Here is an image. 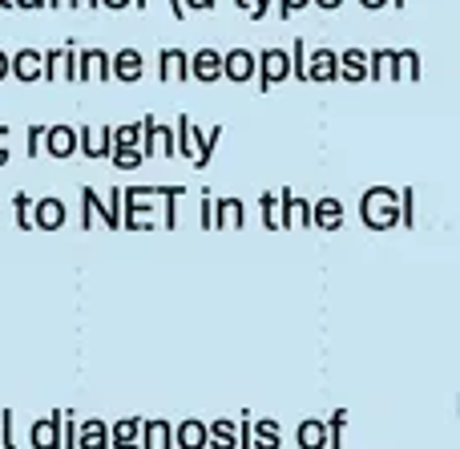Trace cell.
<instances>
[{
  "instance_id": "cell-1",
  "label": "cell",
  "mask_w": 460,
  "mask_h": 449,
  "mask_svg": "<svg viewBox=\"0 0 460 449\" xmlns=\"http://www.w3.org/2000/svg\"><path fill=\"white\" fill-rule=\"evenodd\" d=\"M359 219H364L372 231H388V227H400V194L392 186H372L359 199Z\"/></svg>"
},
{
  "instance_id": "cell-2",
  "label": "cell",
  "mask_w": 460,
  "mask_h": 449,
  "mask_svg": "<svg viewBox=\"0 0 460 449\" xmlns=\"http://www.w3.org/2000/svg\"><path fill=\"white\" fill-rule=\"evenodd\" d=\"M150 194L154 191H121V227L126 231H154V219H150Z\"/></svg>"
},
{
  "instance_id": "cell-3",
  "label": "cell",
  "mask_w": 460,
  "mask_h": 449,
  "mask_svg": "<svg viewBox=\"0 0 460 449\" xmlns=\"http://www.w3.org/2000/svg\"><path fill=\"white\" fill-rule=\"evenodd\" d=\"M254 77H259V89L267 94L270 85L291 77V57H287L283 49H262V53H254Z\"/></svg>"
},
{
  "instance_id": "cell-4",
  "label": "cell",
  "mask_w": 460,
  "mask_h": 449,
  "mask_svg": "<svg viewBox=\"0 0 460 449\" xmlns=\"http://www.w3.org/2000/svg\"><path fill=\"white\" fill-rule=\"evenodd\" d=\"M174 130L162 126L158 118H142V158H174Z\"/></svg>"
},
{
  "instance_id": "cell-5",
  "label": "cell",
  "mask_w": 460,
  "mask_h": 449,
  "mask_svg": "<svg viewBox=\"0 0 460 449\" xmlns=\"http://www.w3.org/2000/svg\"><path fill=\"white\" fill-rule=\"evenodd\" d=\"M40 65H45V69H40L45 81H77V49H73V40L61 49L40 53Z\"/></svg>"
},
{
  "instance_id": "cell-6",
  "label": "cell",
  "mask_w": 460,
  "mask_h": 449,
  "mask_svg": "<svg viewBox=\"0 0 460 449\" xmlns=\"http://www.w3.org/2000/svg\"><path fill=\"white\" fill-rule=\"evenodd\" d=\"M287 227H311V202L295 191H279V231Z\"/></svg>"
},
{
  "instance_id": "cell-7",
  "label": "cell",
  "mask_w": 460,
  "mask_h": 449,
  "mask_svg": "<svg viewBox=\"0 0 460 449\" xmlns=\"http://www.w3.org/2000/svg\"><path fill=\"white\" fill-rule=\"evenodd\" d=\"M93 219H105V227H121V215L102 202V194L93 186H81V227H93Z\"/></svg>"
},
{
  "instance_id": "cell-8",
  "label": "cell",
  "mask_w": 460,
  "mask_h": 449,
  "mask_svg": "<svg viewBox=\"0 0 460 449\" xmlns=\"http://www.w3.org/2000/svg\"><path fill=\"white\" fill-rule=\"evenodd\" d=\"M77 81H113L105 49H77Z\"/></svg>"
},
{
  "instance_id": "cell-9",
  "label": "cell",
  "mask_w": 460,
  "mask_h": 449,
  "mask_svg": "<svg viewBox=\"0 0 460 449\" xmlns=\"http://www.w3.org/2000/svg\"><path fill=\"white\" fill-rule=\"evenodd\" d=\"M65 202L61 199H53V194H45V199H32V211H29V219H32V227H40V231H57V227H65Z\"/></svg>"
},
{
  "instance_id": "cell-10",
  "label": "cell",
  "mask_w": 460,
  "mask_h": 449,
  "mask_svg": "<svg viewBox=\"0 0 460 449\" xmlns=\"http://www.w3.org/2000/svg\"><path fill=\"white\" fill-rule=\"evenodd\" d=\"M77 150L85 154V158H105V154H113V130H105V126L77 130Z\"/></svg>"
},
{
  "instance_id": "cell-11",
  "label": "cell",
  "mask_w": 460,
  "mask_h": 449,
  "mask_svg": "<svg viewBox=\"0 0 460 449\" xmlns=\"http://www.w3.org/2000/svg\"><path fill=\"white\" fill-rule=\"evenodd\" d=\"M218 142H223V126H210V130L194 126V158H190V166L194 170H207L210 162H215Z\"/></svg>"
},
{
  "instance_id": "cell-12",
  "label": "cell",
  "mask_w": 460,
  "mask_h": 449,
  "mask_svg": "<svg viewBox=\"0 0 460 449\" xmlns=\"http://www.w3.org/2000/svg\"><path fill=\"white\" fill-rule=\"evenodd\" d=\"M311 227L340 231V227H343V202L335 199V194H323L319 202H311Z\"/></svg>"
},
{
  "instance_id": "cell-13",
  "label": "cell",
  "mask_w": 460,
  "mask_h": 449,
  "mask_svg": "<svg viewBox=\"0 0 460 449\" xmlns=\"http://www.w3.org/2000/svg\"><path fill=\"white\" fill-rule=\"evenodd\" d=\"M223 77V53H215V49H199V53L190 57V81H202V85H210V81Z\"/></svg>"
},
{
  "instance_id": "cell-14",
  "label": "cell",
  "mask_w": 460,
  "mask_h": 449,
  "mask_svg": "<svg viewBox=\"0 0 460 449\" xmlns=\"http://www.w3.org/2000/svg\"><path fill=\"white\" fill-rule=\"evenodd\" d=\"M110 73H113V81H142V73H146L142 53H137V49H121V53H113Z\"/></svg>"
},
{
  "instance_id": "cell-15",
  "label": "cell",
  "mask_w": 460,
  "mask_h": 449,
  "mask_svg": "<svg viewBox=\"0 0 460 449\" xmlns=\"http://www.w3.org/2000/svg\"><path fill=\"white\" fill-rule=\"evenodd\" d=\"M40 53L37 49H21L16 57H8V73H13L16 81H24V85H32V81H40Z\"/></svg>"
},
{
  "instance_id": "cell-16",
  "label": "cell",
  "mask_w": 460,
  "mask_h": 449,
  "mask_svg": "<svg viewBox=\"0 0 460 449\" xmlns=\"http://www.w3.org/2000/svg\"><path fill=\"white\" fill-rule=\"evenodd\" d=\"M223 77H230L234 85L251 81L254 77V53H246V49H230V53H223Z\"/></svg>"
},
{
  "instance_id": "cell-17",
  "label": "cell",
  "mask_w": 460,
  "mask_h": 449,
  "mask_svg": "<svg viewBox=\"0 0 460 449\" xmlns=\"http://www.w3.org/2000/svg\"><path fill=\"white\" fill-rule=\"evenodd\" d=\"M45 150L53 154V158L77 154V130L73 126H45Z\"/></svg>"
},
{
  "instance_id": "cell-18",
  "label": "cell",
  "mask_w": 460,
  "mask_h": 449,
  "mask_svg": "<svg viewBox=\"0 0 460 449\" xmlns=\"http://www.w3.org/2000/svg\"><path fill=\"white\" fill-rule=\"evenodd\" d=\"M246 211L238 199H218L210 202V231H223V227H243Z\"/></svg>"
},
{
  "instance_id": "cell-19",
  "label": "cell",
  "mask_w": 460,
  "mask_h": 449,
  "mask_svg": "<svg viewBox=\"0 0 460 449\" xmlns=\"http://www.w3.org/2000/svg\"><path fill=\"white\" fill-rule=\"evenodd\" d=\"M162 81H190V53H182V49H162Z\"/></svg>"
},
{
  "instance_id": "cell-20",
  "label": "cell",
  "mask_w": 460,
  "mask_h": 449,
  "mask_svg": "<svg viewBox=\"0 0 460 449\" xmlns=\"http://www.w3.org/2000/svg\"><path fill=\"white\" fill-rule=\"evenodd\" d=\"M400 69H396V49H376L367 53V81H396Z\"/></svg>"
},
{
  "instance_id": "cell-21",
  "label": "cell",
  "mask_w": 460,
  "mask_h": 449,
  "mask_svg": "<svg viewBox=\"0 0 460 449\" xmlns=\"http://www.w3.org/2000/svg\"><path fill=\"white\" fill-rule=\"evenodd\" d=\"M340 77V53L319 49L315 57H307V81H335Z\"/></svg>"
},
{
  "instance_id": "cell-22",
  "label": "cell",
  "mask_w": 460,
  "mask_h": 449,
  "mask_svg": "<svg viewBox=\"0 0 460 449\" xmlns=\"http://www.w3.org/2000/svg\"><path fill=\"white\" fill-rule=\"evenodd\" d=\"M32 449H61V413L32 421Z\"/></svg>"
},
{
  "instance_id": "cell-23",
  "label": "cell",
  "mask_w": 460,
  "mask_h": 449,
  "mask_svg": "<svg viewBox=\"0 0 460 449\" xmlns=\"http://www.w3.org/2000/svg\"><path fill=\"white\" fill-rule=\"evenodd\" d=\"M142 449H170L174 445V429L170 421H142V437H137Z\"/></svg>"
},
{
  "instance_id": "cell-24",
  "label": "cell",
  "mask_w": 460,
  "mask_h": 449,
  "mask_svg": "<svg viewBox=\"0 0 460 449\" xmlns=\"http://www.w3.org/2000/svg\"><path fill=\"white\" fill-rule=\"evenodd\" d=\"M77 449H110V426L105 421H81L77 426Z\"/></svg>"
},
{
  "instance_id": "cell-25",
  "label": "cell",
  "mask_w": 460,
  "mask_h": 449,
  "mask_svg": "<svg viewBox=\"0 0 460 449\" xmlns=\"http://www.w3.org/2000/svg\"><path fill=\"white\" fill-rule=\"evenodd\" d=\"M283 445V429L279 421L262 418V421H251V449H279Z\"/></svg>"
},
{
  "instance_id": "cell-26",
  "label": "cell",
  "mask_w": 460,
  "mask_h": 449,
  "mask_svg": "<svg viewBox=\"0 0 460 449\" xmlns=\"http://www.w3.org/2000/svg\"><path fill=\"white\" fill-rule=\"evenodd\" d=\"M207 445L210 449H238V426L234 421H210L207 426Z\"/></svg>"
},
{
  "instance_id": "cell-27",
  "label": "cell",
  "mask_w": 460,
  "mask_h": 449,
  "mask_svg": "<svg viewBox=\"0 0 460 449\" xmlns=\"http://www.w3.org/2000/svg\"><path fill=\"white\" fill-rule=\"evenodd\" d=\"M340 77L343 81H364L367 77V53L364 49H343L340 53Z\"/></svg>"
},
{
  "instance_id": "cell-28",
  "label": "cell",
  "mask_w": 460,
  "mask_h": 449,
  "mask_svg": "<svg viewBox=\"0 0 460 449\" xmlns=\"http://www.w3.org/2000/svg\"><path fill=\"white\" fill-rule=\"evenodd\" d=\"M174 445L178 449H207V426L202 421H182L174 429Z\"/></svg>"
},
{
  "instance_id": "cell-29",
  "label": "cell",
  "mask_w": 460,
  "mask_h": 449,
  "mask_svg": "<svg viewBox=\"0 0 460 449\" xmlns=\"http://www.w3.org/2000/svg\"><path fill=\"white\" fill-rule=\"evenodd\" d=\"M295 442H299V449H327V426L323 421H299Z\"/></svg>"
},
{
  "instance_id": "cell-30",
  "label": "cell",
  "mask_w": 460,
  "mask_h": 449,
  "mask_svg": "<svg viewBox=\"0 0 460 449\" xmlns=\"http://www.w3.org/2000/svg\"><path fill=\"white\" fill-rule=\"evenodd\" d=\"M113 150H142V121H126L113 130Z\"/></svg>"
},
{
  "instance_id": "cell-31",
  "label": "cell",
  "mask_w": 460,
  "mask_h": 449,
  "mask_svg": "<svg viewBox=\"0 0 460 449\" xmlns=\"http://www.w3.org/2000/svg\"><path fill=\"white\" fill-rule=\"evenodd\" d=\"M142 437V421L137 418H121L118 426H110V445L113 442H137Z\"/></svg>"
},
{
  "instance_id": "cell-32",
  "label": "cell",
  "mask_w": 460,
  "mask_h": 449,
  "mask_svg": "<svg viewBox=\"0 0 460 449\" xmlns=\"http://www.w3.org/2000/svg\"><path fill=\"white\" fill-rule=\"evenodd\" d=\"M396 69H400V77L416 81V77H420V53H416V49H400V53H396Z\"/></svg>"
},
{
  "instance_id": "cell-33",
  "label": "cell",
  "mask_w": 460,
  "mask_h": 449,
  "mask_svg": "<svg viewBox=\"0 0 460 449\" xmlns=\"http://www.w3.org/2000/svg\"><path fill=\"white\" fill-rule=\"evenodd\" d=\"M323 426H327V445L343 449V426H348V409H335L332 421H323Z\"/></svg>"
},
{
  "instance_id": "cell-34",
  "label": "cell",
  "mask_w": 460,
  "mask_h": 449,
  "mask_svg": "<svg viewBox=\"0 0 460 449\" xmlns=\"http://www.w3.org/2000/svg\"><path fill=\"white\" fill-rule=\"evenodd\" d=\"M158 194H166V219H162V223L174 231V227H178V199H182L186 191H182V186H162Z\"/></svg>"
},
{
  "instance_id": "cell-35",
  "label": "cell",
  "mask_w": 460,
  "mask_h": 449,
  "mask_svg": "<svg viewBox=\"0 0 460 449\" xmlns=\"http://www.w3.org/2000/svg\"><path fill=\"white\" fill-rule=\"evenodd\" d=\"M29 211H32V194H13V215H16V227H21V231H32Z\"/></svg>"
},
{
  "instance_id": "cell-36",
  "label": "cell",
  "mask_w": 460,
  "mask_h": 449,
  "mask_svg": "<svg viewBox=\"0 0 460 449\" xmlns=\"http://www.w3.org/2000/svg\"><path fill=\"white\" fill-rule=\"evenodd\" d=\"M259 211H262V227L279 231V194H259Z\"/></svg>"
},
{
  "instance_id": "cell-37",
  "label": "cell",
  "mask_w": 460,
  "mask_h": 449,
  "mask_svg": "<svg viewBox=\"0 0 460 449\" xmlns=\"http://www.w3.org/2000/svg\"><path fill=\"white\" fill-rule=\"evenodd\" d=\"M287 57H291V77L307 81V45H303V37L295 40V49H291V53H287Z\"/></svg>"
},
{
  "instance_id": "cell-38",
  "label": "cell",
  "mask_w": 460,
  "mask_h": 449,
  "mask_svg": "<svg viewBox=\"0 0 460 449\" xmlns=\"http://www.w3.org/2000/svg\"><path fill=\"white\" fill-rule=\"evenodd\" d=\"M400 227H416V191H400Z\"/></svg>"
},
{
  "instance_id": "cell-39",
  "label": "cell",
  "mask_w": 460,
  "mask_h": 449,
  "mask_svg": "<svg viewBox=\"0 0 460 449\" xmlns=\"http://www.w3.org/2000/svg\"><path fill=\"white\" fill-rule=\"evenodd\" d=\"M110 158H113V166H118V170H137V166L146 162L142 150H113Z\"/></svg>"
},
{
  "instance_id": "cell-40",
  "label": "cell",
  "mask_w": 460,
  "mask_h": 449,
  "mask_svg": "<svg viewBox=\"0 0 460 449\" xmlns=\"http://www.w3.org/2000/svg\"><path fill=\"white\" fill-rule=\"evenodd\" d=\"M61 449H77V426H73V413H61Z\"/></svg>"
},
{
  "instance_id": "cell-41",
  "label": "cell",
  "mask_w": 460,
  "mask_h": 449,
  "mask_svg": "<svg viewBox=\"0 0 460 449\" xmlns=\"http://www.w3.org/2000/svg\"><path fill=\"white\" fill-rule=\"evenodd\" d=\"M40 150H45V126H29V142H24V154H29V158H37Z\"/></svg>"
},
{
  "instance_id": "cell-42",
  "label": "cell",
  "mask_w": 460,
  "mask_h": 449,
  "mask_svg": "<svg viewBox=\"0 0 460 449\" xmlns=\"http://www.w3.org/2000/svg\"><path fill=\"white\" fill-rule=\"evenodd\" d=\"M0 445H4V449H16V442H13V409L0 413Z\"/></svg>"
},
{
  "instance_id": "cell-43",
  "label": "cell",
  "mask_w": 460,
  "mask_h": 449,
  "mask_svg": "<svg viewBox=\"0 0 460 449\" xmlns=\"http://www.w3.org/2000/svg\"><path fill=\"white\" fill-rule=\"evenodd\" d=\"M238 8H243L251 21H262V16H267V0H238Z\"/></svg>"
},
{
  "instance_id": "cell-44",
  "label": "cell",
  "mask_w": 460,
  "mask_h": 449,
  "mask_svg": "<svg viewBox=\"0 0 460 449\" xmlns=\"http://www.w3.org/2000/svg\"><path fill=\"white\" fill-rule=\"evenodd\" d=\"M311 0H279V16H283V21H291L295 13H299V8H307Z\"/></svg>"
},
{
  "instance_id": "cell-45",
  "label": "cell",
  "mask_w": 460,
  "mask_h": 449,
  "mask_svg": "<svg viewBox=\"0 0 460 449\" xmlns=\"http://www.w3.org/2000/svg\"><path fill=\"white\" fill-rule=\"evenodd\" d=\"M215 4H218V0H182L186 13H210Z\"/></svg>"
},
{
  "instance_id": "cell-46",
  "label": "cell",
  "mask_w": 460,
  "mask_h": 449,
  "mask_svg": "<svg viewBox=\"0 0 460 449\" xmlns=\"http://www.w3.org/2000/svg\"><path fill=\"white\" fill-rule=\"evenodd\" d=\"M199 223L202 227H210V194L202 191V207H199Z\"/></svg>"
},
{
  "instance_id": "cell-47",
  "label": "cell",
  "mask_w": 460,
  "mask_h": 449,
  "mask_svg": "<svg viewBox=\"0 0 460 449\" xmlns=\"http://www.w3.org/2000/svg\"><path fill=\"white\" fill-rule=\"evenodd\" d=\"M13 8H45V0H13Z\"/></svg>"
},
{
  "instance_id": "cell-48",
  "label": "cell",
  "mask_w": 460,
  "mask_h": 449,
  "mask_svg": "<svg viewBox=\"0 0 460 449\" xmlns=\"http://www.w3.org/2000/svg\"><path fill=\"white\" fill-rule=\"evenodd\" d=\"M311 4H319V8H327V13H332V8H340L343 0H311Z\"/></svg>"
},
{
  "instance_id": "cell-49",
  "label": "cell",
  "mask_w": 460,
  "mask_h": 449,
  "mask_svg": "<svg viewBox=\"0 0 460 449\" xmlns=\"http://www.w3.org/2000/svg\"><path fill=\"white\" fill-rule=\"evenodd\" d=\"M170 13H174V16H178V21H182V16H186V8H182V0H170Z\"/></svg>"
},
{
  "instance_id": "cell-50",
  "label": "cell",
  "mask_w": 460,
  "mask_h": 449,
  "mask_svg": "<svg viewBox=\"0 0 460 449\" xmlns=\"http://www.w3.org/2000/svg\"><path fill=\"white\" fill-rule=\"evenodd\" d=\"M97 4H105V8H129V0H97Z\"/></svg>"
},
{
  "instance_id": "cell-51",
  "label": "cell",
  "mask_w": 460,
  "mask_h": 449,
  "mask_svg": "<svg viewBox=\"0 0 460 449\" xmlns=\"http://www.w3.org/2000/svg\"><path fill=\"white\" fill-rule=\"evenodd\" d=\"M4 77H8V53L0 49V81H4Z\"/></svg>"
},
{
  "instance_id": "cell-52",
  "label": "cell",
  "mask_w": 460,
  "mask_h": 449,
  "mask_svg": "<svg viewBox=\"0 0 460 449\" xmlns=\"http://www.w3.org/2000/svg\"><path fill=\"white\" fill-rule=\"evenodd\" d=\"M110 449H142V445H137V442H113Z\"/></svg>"
},
{
  "instance_id": "cell-53",
  "label": "cell",
  "mask_w": 460,
  "mask_h": 449,
  "mask_svg": "<svg viewBox=\"0 0 460 449\" xmlns=\"http://www.w3.org/2000/svg\"><path fill=\"white\" fill-rule=\"evenodd\" d=\"M359 4H364V8H384L388 0H359Z\"/></svg>"
},
{
  "instance_id": "cell-54",
  "label": "cell",
  "mask_w": 460,
  "mask_h": 449,
  "mask_svg": "<svg viewBox=\"0 0 460 449\" xmlns=\"http://www.w3.org/2000/svg\"><path fill=\"white\" fill-rule=\"evenodd\" d=\"M81 8H102V4H97V0H81Z\"/></svg>"
},
{
  "instance_id": "cell-55",
  "label": "cell",
  "mask_w": 460,
  "mask_h": 449,
  "mask_svg": "<svg viewBox=\"0 0 460 449\" xmlns=\"http://www.w3.org/2000/svg\"><path fill=\"white\" fill-rule=\"evenodd\" d=\"M65 8H81V0H65Z\"/></svg>"
},
{
  "instance_id": "cell-56",
  "label": "cell",
  "mask_w": 460,
  "mask_h": 449,
  "mask_svg": "<svg viewBox=\"0 0 460 449\" xmlns=\"http://www.w3.org/2000/svg\"><path fill=\"white\" fill-rule=\"evenodd\" d=\"M129 4H137V8H146V4H150V0H129Z\"/></svg>"
},
{
  "instance_id": "cell-57",
  "label": "cell",
  "mask_w": 460,
  "mask_h": 449,
  "mask_svg": "<svg viewBox=\"0 0 460 449\" xmlns=\"http://www.w3.org/2000/svg\"><path fill=\"white\" fill-rule=\"evenodd\" d=\"M0 8H4V13H8V8H13V0H0Z\"/></svg>"
},
{
  "instance_id": "cell-58",
  "label": "cell",
  "mask_w": 460,
  "mask_h": 449,
  "mask_svg": "<svg viewBox=\"0 0 460 449\" xmlns=\"http://www.w3.org/2000/svg\"><path fill=\"white\" fill-rule=\"evenodd\" d=\"M404 4H408V0H396V8H404Z\"/></svg>"
}]
</instances>
